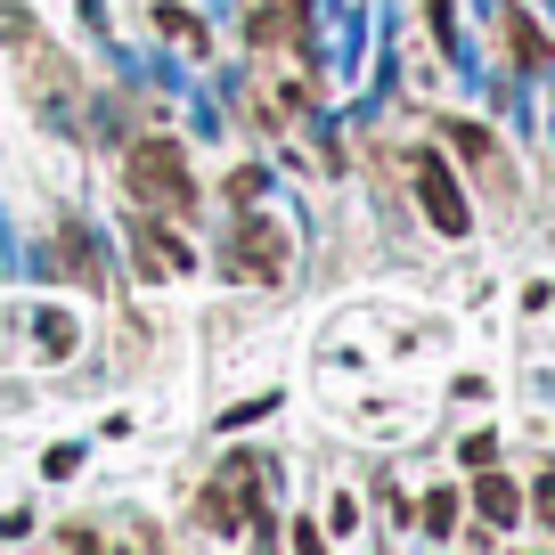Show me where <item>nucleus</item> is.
<instances>
[{"label":"nucleus","instance_id":"f257e3e1","mask_svg":"<svg viewBox=\"0 0 555 555\" xmlns=\"http://www.w3.org/2000/svg\"><path fill=\"white\" fill-rule=\"evenodd\" d=\"M122 189H131L147 212H172V221H189V212H196L189 156H180L172 139H139V147H131V164H122Z\"/></svg>","mask_w":555,"mask_h":555},{"label":"nucleus","instance_id":"f03ea898","mask_svg":"<svg viewBox=\"0 0 555 555\" xmlns=\"http://www.w3.org/2000/svg\"><path fill=\"white\" fill-rule=\"evenodd\" d=\"M416 205H425V221H434L441 237H466V196H457V180L441 172L434 156H416Z\"/></svg>","mask_w":555,"mask_h":555},{"label":"nucleus","instance_id":"7ed1b4c3","mask_svg":"<svg viewBox=\"0 0 555 555\" xmlns=\"http://www.w3.org/2000/svg\"><path fill=\"white\" fill-rule=\"evenodd\" d=\"M278 278L286 270V229H270V221H245L237 237H229V278Z\"/></svg>","mask_w":555,"mask_h":555},{"label":"nucleus","instance_id":"20e7f679","mask_svg":"<svg viewBox=\"0 0 555 555\" xmlns=\"http://www.w3.org/2000/svg\"><path fill=\"white\" fill-rule=\"evenodd\" d=\"M196 515H205L212 531H245V522H254V466H229L221 482L196 499Z\"/></svg>","mask_w":555,"mask_h":555},{"label":"nucleus","instance_id":"39448f33","mask_svg":"<svg viewBox=\"0 0 555 555\" xmlns=\"http://www.w3.org/2000/svg\"><path fill=\"white\" fill-rule=\"evenodd\" d=\"M131 245H139V270H147V278H164V270H189V245H180L172 237V229H156V221H131Z\"/></svg>","mask_w":555,"mask_h":555},{"label":"nucleus","instance_id":"423d86ee","mask_svg":"<svg viewBox=\"0 0 555 555\" xmlns=\"http://www.w3.org/2000/svg\"><path fill=\"white\" fill-rule=\"evenodd\" d=\"M499 25H506V41H515V66H547V57H555V41L539 34L531 17H522L515 0H499Z\"/></svg>","mask_w":555,"mask_h":555},{"label":"nucleus","instance_id":"0eeeda50","mask_svg":"<svg viewBox=\"0 0 555 555\" xmlns=\"http://www.w3.org/2000/svg\"><path fill=\"white\" fill-rule=\"evenodd\" d=\"M474 506H482V515H490V522L506 531V522L522 515V490L506 482V474H490V466H482V482H474Z\"/></svg>","mask_w":555,"mask_h":555},{"label":"nucleus","instance_id":"6e6552de","mask_svg":"<svg viewBox=\"0 0 555 555\" xmlns=\"http://www.w3.org/2000/svg\"><path fill=\"white\" fill-rule=\"evenodd\" d=\"M156 25H164V34H172V41H189V50H205V25H196L189 9H172V0H164V9H156Z\"/></svg>","mask_w":555,"mask_h":555},{"label":"nucleus","instance_id":"1a4fd4ad","mask_svg":"<svg viewBox=\"0 0 555 555\" xmlns=\"http://www.w3.org/2000/svg\"><path fill=\"white\" fill-rule=\"evenodd\" d=\"M416 522H425V531H450V522H457V499H450V490H434V499H425V515H416Z\"/></svg>","mask_w":555,"mask_h":555},{"label":"nucleus","instance_id":"9d476101","mask_svg":"<svg viewBox=\"0 0 555 555\" xmlns=\"http://www.w3.org/2000/svg\"><path fill=\"white\" fill-rule=\"evenodd\" d=\"M457 457H466V466H499V434H474Z\"/></svg>","mask_w":555,"mask_h":555},{"label":"nucleus","instance_id":"9b49d317","mask_svg":"<svg viewBox=\"0 0 555 555\" xmlns=\"http://www.w3.org/2000/svg\"><path fill=\"white\" fill-rule=\"evenodd\" d=\"M41 319H50V327H41V351H66V344H74V327H66V311H41Z\"/></svg>","mask_w":555,"mask_h":555},{"label":"nucleus","instance_id":"f8f14e48","mask_svg":"<svg viewBox=\"0 0 555 555\" xmlns=\"http://www.w3.org/2000/svg\"><path fill=\"white\" fill-rule=\"evenodd\" d=\"M531 506H539V522H547V531H555V474H547V482L531 490Z\"/></svg>","mask_w":555,"mask_h":555},{"label":"nucleus","instance_id":"ddd939ff","mask_svg":"<svg viewBox=\"0 0 555 555\" xmlns=\"http://www.w3.org/2000/svg\"><path fill=\"white\" fill-rule=\"evenodd\" d=\"M270 17H286V25H302V0H261Z\"/></svg>","mask_w":555,"mask_h":555},{"label":"nucleus","instance_id":"4468645a","mask_svg":"<svg viewBox=\"0 0 555 555\" xmlns=\"http://www.w3.org/2000/svg\"><path fill=\"white\" fill-rule=\"evenodd\" d=\"M425 17H434V34H450V0H425Z\"/></svg>","mask_w":555,"mask_h":555}]
</instances>
